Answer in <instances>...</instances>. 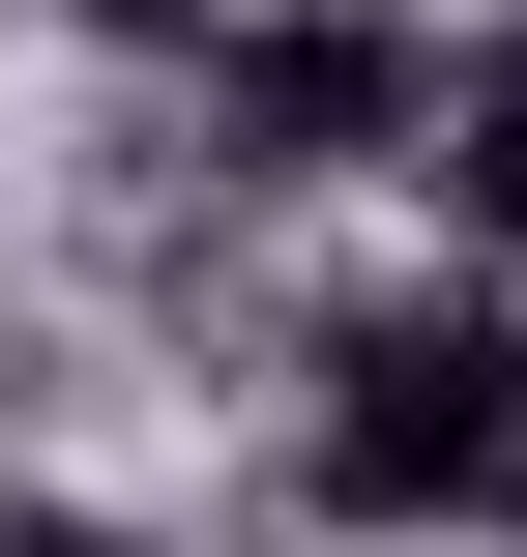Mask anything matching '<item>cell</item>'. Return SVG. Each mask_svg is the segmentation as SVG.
Wrapping results in <instances>:
<instances>
[{"mask_svg": "<svg viewBox=\"0 0 527 557\" xmlns=\"http://www.w3.org/2000/svg\"><path fill=\"white\" fill-rule=\"evenodd\" d=\"M293 499L352 557L527 529V294L499 264H352V294L293 323Z\"/></svg>", "mask_w": 527, "mask_h": 557, "instance_id": "1", "label": "cell"}, {"mask_svg": "<svg viewBox=\"0 0 527 557\" xmlns=\"http://www.w3.org/2000/svg\"><path fill=\"white\" fill-rule=\"evenodd\" d=\"M176 88H205L235 176H411V147H440V29H411V0H235Z\"/></svg>", "mask_w": 527, "mask_h": 557, "instance_id": "2", "label": "cell"}, {"mask_svg": "<svg viewBox=\"0 0 527 557\" xmlns=\"http://www.w3.org/2000/svg\"><path fill=\"white\" fill-rule=\"evenodd\" d=\"M411 206H440V264H499V294H527V0L440 29V147H411Z\"/></svg>", "mask_w": 527, "mask_h": 557, "instance_id": "3", "label": "cell"}, {"mask_svg": "<svg viewBox=\"0 0 527 557\" xmlns=\"http://www.w3.org/2000/svg\"><path fill=\"white\" fill-rule=\"evenodd\" d=\"M0 557H176V529H117V499H0Z\"/></svg>", "mask_w": 527, "mask_h": 557, "instance_id": "4", "label": "cell"}, {"mask_svg": "<svg viewBox=\"0 0 527 557\" xmlns=\"http://www.w3.org/2000/svg\"><path fill=\"white\" fill-rule=\"evenodd\" d=\"M59 29H117V59H205V29H235V0H59Z\"/></svg>", "mask_w": 527, "mask_h": 557, "instance_id": "5", "label": "cell"}, {"mask_svg": "<svg viewBox=\"0 0 527 557\" xmlns=\"http://www.w3.org/2000/svg\"><path fill=\"white\" fill-rule=\"evenodd\" d=\"M0 382H29V352H0Z\"/></svg>", "mask_w": 527, "mask_h": 557, "instance_id": "6", "label": "cell"}]
</instances>
